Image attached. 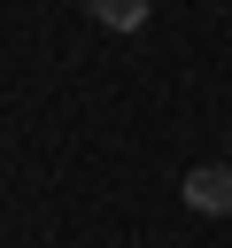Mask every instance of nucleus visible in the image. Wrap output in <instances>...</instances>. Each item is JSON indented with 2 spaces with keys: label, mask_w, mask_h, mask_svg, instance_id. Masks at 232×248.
<instances>
[{
  "label": "nucleus",
  "mask_w": 232,
  "mask_h": 248,
  "mask_svg": "<svg viewBox=\"0 0 232 248\" xmlns=\"http://www.w3.org/2000/svg\"><path fill=\"white\" fill-rule=\"evenodd\" d=\"M178 194H186V209H201V217H232V163H193Z\"/></svg>",
  "instance_id": "obj_1"
},
{
  "label": "nucleus",
  "mask_w": 232,
  "mask_h": 248,
  "mask_svg": "<svg viewBox=\"0 0 232 248\" xmlns=\"http://www.w3.org/2000/svg\"><path fill=\"white\" fill-rule=\"evenodd\" d=\"M85 16L108 23V31H139L147 23V0H85Z\"/></svg>",
  "instance_id": "obj_2"
}]
</instances>
